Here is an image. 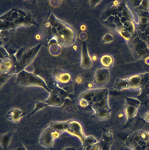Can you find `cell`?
Segmentation results:
<instances>
[{
	"label": "cell",
	"mask_w": 149,
	"mask_h": 150,
	"mask_svg": "<svg viewBox=\"0 0 149 150\" xmlns=\"http://www.w3.org/2000/svg\"><path fill=\"white\" fill-rule=\"evenodd\" d=\"M48 105H49L46 103H44L38 102H36L35 108L33 111L28 116L27 118L30 117L32 115L37 111Z\"/></svg>",
	"instance_id": "7c38bea8"
},
{
	"label": "cell",
	"mask_w": 149,
	"mask_h": 150,
	"mask_svg": "<svg viewBox=\"0 0 149 150\" xmlns=\"http://www.w3.org/2000/svg\"><path fill=\"white\" fill-rule=\"evenodd\" d=\"M102 64L104 66L111 68L112 67L113 60L112 57L108 55H105L103 56L100 59Z\"/></svg>",
	"instance_id": "8fae6325"
},
{
	"label": "cell",
	"mask_w": 149,
	"mask_h": 150,
	"mask_svg": "<svg viewBox=\"0 0 149 150\" xmlns=\"http://www.w3.org/2000/svg\"><path fill=\"white\" fill-rule=\"evenodd\" d=\"M26 114L18 109H13L10 110L6 115V117L15 123H17L20 118Z\"/></svg>",
	"instance_id": "ba28073f"
},
{
	"label": "cell",
	"mask_w": 149,
	"mask_h": 150,
	"mask_svg": "<svg viewBox=\"0 0 149 150\" xmlns=\"http://www.w3.org/2000/svg\"><path fill=\"white\" fill-rule=\"evenodd\" d=\"M149 87V73L131 76L126 79H117L113 87L116 90L125 89L141 91Z\"/></svg>",
	"instance_id": "7a4b0ae2"
},
{
	"label": "cell",
	"mask_w": 149,
	"mask_h": 150,
	"mask_svg": "<svg viewBox=\"0 0 149 150\" xmlns=\"http://www.w3.org/2000/svg\"><path fill=\"white\" fill-rule=\"evenodd\" d=\"M126 103L124 109L128 118L133 117L136 114L137 110L141 104V101L138 99L131 97H126Z\"/></svg>",
	"instance_id": "5b68a950"
},
{
	"label": "cell",
	"mask_w": 149,
	"mask_h": 150,
	"mask_svg": "<svg viewBox=\"0 0 149 150\" xmlns=\"http://www.w3.org/2000/svg\"><path fill=\"white\" fill-rule=\"evenodd\" d=\"M13 150H27L25 147L22 145L20 144L14 148Z\"/></svg>",
	"instance_id": "4fadbf2b"
},
{
	"label": "cell",
	"mask_w": 149,
	"mask_h": 150,
	"mask_svg": "<svg viewBox=\"0 0 149 150\" xmlns=\"http://www.w3.org/2000/svg\"><path fill=\"white\" fill-rule=\"evenodd\" d=\"M58 131L49 126L41 134L40 139L41 145L47 148H50L52 145L55 138L58 137Z\"/></svg>",
	"instance_id": "277c9868"
},
{
	"label": "cell",
	"mask_w": 149,
	"mask_h": 150,
	"mask_svg": "<svg viewBox=\"0 0 149 150\" xmlns=\"http://www.w3.org/2000/svg\"><path fill=\"white\" fill-rule=\"evenodd\" d=\"M97 59V57L95 56H94L92 57V59L93 60H95Z\"/></svg>",
	"instance_id": "9a60e30c"
},
{
	"label": "cell",
	"mask_w": 149,
	"mask_h": 150,
	"mask_svg": "<svg viewBox=\"0 0 149 150\" xmlns=\"http://www.w3.org/2000/svg\"><path fill=\"white\" fill-rule=\"evenodd\" d=\"M15 84L24 86H38L43 87L48 92L52 91L44 81L36 74L22 71L18 73Z\"/></svg>",
	"instance_id": "3957f363"
},
{
	"label": "cell",
	"mask_w": 149,
	"mask_h": 150,
	"mask_svg": "<svg viewBox=\"0 0 149 150\" xmlns=\"http://www.w3.org/2000/svg\"><path fill=\"white\" fill-rule=\"evenodd\" d=\"M145 118L146 120H149V111L145 114Z\"/></svg>",
	"instance_id": "5bb4252c"
},
{
	"label": "cell",
	"mask_w": 149,
	"mask_h": 150,
	"mask_svg": "<svg viewBox=\"0 0 149 150\" xmlns=\"http://www.w3.org/2000/svg\"><path fill=\"white\" fill-rule=\"evenodd\" d=\"M62 100L61 97L54 91H52L48 98L45 101V103L49 105L59 106L62 104Z\"/></svg>",
	"instance_id": "9c48e42d"
},
{
	"label": "cell",
	"mask_w": 149,
	"mask_h": 150,
	"mask_svg": "<svg viewBox=\"0 0 149 150\" xmlns=\"http://www.w3.org/2000/svg\"><path fill=\"white\" fill-rule=\"evenodd\" d=\"M109 77V73L107 69H100L95 73L93 83L99 86H103L106 84Z\"/></svg>",
	"instance_id": "8992f818"
},
{
	"label": "cell",
	"mask_w": 149,
	"mask_h": 150,
	"mask_svg": "<svg viewBox=\"0 0 149 150\" xmlns=\"http://www.w3.org/2000/svg\"><path fill=\"white\" fill-rule=\"evenodd\" d=\"M11 138V134L10 132L6 133L1 136L0 144L4 149H6L9 146Z\"/></svg>",
	"instance_id": "30bf717a"
},
{
	"label": "cell",
	"mask_w": 149,
	"mask_h": 150,
	"mask_svg": "<svg viewBox=\"0 0 149 150\" xmlns=\"http://www.w3.org/2000/svg\"><path fill=\"white\" fill-rule=\"evenodd\" d=\"M83 99L90 105L95 111L93 117L97 116L100 119H104L110 116L112 110L109 107L108 90L107 89L92 90L83 93Z\"/></svg>",
	"instance_id": "6da1fadb"
},
{
	"label": "cell",
	"mask_w": 149,
	"mask_h": 150,
	"mask_svg": "<svg viewBox=\"0 0 149 150\" xmlns=\"http://www.w3.org/2000/svg\"><path fill=\"white\" fill-rule=\"evenodd\" d=\"M52 74L60 87L62 84L67 83L71 78L70 75L68 73L61 72L57 71H54Z\"/></svg>",
	"instance_id": "52a82bcc"
}]
</instances>
